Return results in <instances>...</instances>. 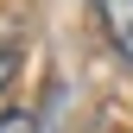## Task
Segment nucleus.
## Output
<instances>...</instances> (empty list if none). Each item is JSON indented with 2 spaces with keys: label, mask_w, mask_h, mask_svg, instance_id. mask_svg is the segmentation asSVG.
Returning a JSON list of instances; mask_svg holds the SVG:
<instances>
[{
  "label": "nucleus",
  "mask_w": 133,
  "mask_h": 133,
  "mask_svg": "<svg viewBox=\"0 0 133 133\" xmlns=\"http://www.w3.org/2000/svg\"><path fill=\"white\" fill-rule=\"evenodd\" d=\"M95 13H102V32H108V44L133 63V0H95Z\"/></svg>",
  "instance_id": "1"
},
{
  "label": "nucleus",
  "mask_w": 133,
  "mask_h": 133,
  "mask_svg": "<svg viewBox=\"0 0 133 133\" xmlns=\"http://www.w3.org/2000/svg\"><path fill=\"white\" fill-rule=\"evenodd\" d=\"M0 133H38V114H25V108H6V114H0Z\"/></svg>",
  "instance_id": "2"
},
{
  "label": "nucleus",
  "mask_w": 133,
  "mask_h": 133,
  "mask_svg": "<svg viewBox=\"0 0 133 133\" xmlns=\"http://www.w3.org/2000/svg\"><path fill=\"white\" fill-rule=\"evenodd\" d=\"M13 70H19V57H13V51H0V95H6V82H13Z\"/></svg>",
  "instance_id": "3"
}]
</instances>
